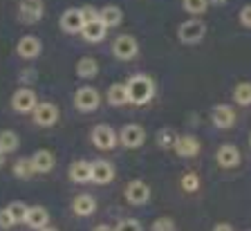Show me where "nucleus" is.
<instances>
[{
	"label": "nucleus",
	"instance_id": "5701e85b",
	"mask_svg": "<svg viewBox=\"0 0 251 231\" xmlns=\"http://www.w3.org/2000/svg\"><path fill=\"white\" fill-rule=\"evenodd\" d=\"M76 74L81 79H92V77L99 74V63H97L92 56H83L76 63Z\"/></svg>",
	"mask_w": 251,
	"mask_h": 231
},
{
	"label": "nucleus",
	"instance_id": "6ab92c4d",
	"mask_svg": "<svg viewBox=\"0 0 251 231\" xmlns=\"http://www.w3.org/2000/svg\"><path fill=\"white\" fill-rule=\"evenodd\" d=\"M81 34H83L85 41H90V43H99V41H103V38H105V34H108V27H105L103 23H101L99 18H97V21L85 23L83 29H81Z\"/></svg>",
	"mask_w": 251,
	"mask_h": 231
},
{
	"label": "nucleus",
	"instance_id": "f257e3e1",
	"mask_svg": "<svg viewBox=\"0 0 251 231\" xmlns=\"http://www.w3.org/2000/svg\"><path fill=\"white\" fill-rule=\"evenodd\" d=\"M126 92H128V103L146 105L155 95V81L146 74H132L126 83Z\"/></svg>",
	"mask_w": 251,
	"mask_h": 231
},
{
	"label": "nucleus",
	"instance_id": "dca6fc26",
	"mask_svg": "<svg viewBox=\"0 0 251 231\" xmlns=\"http://www.w3.org/2000/svg\"><path fill=\"white\" fill-rule=\"evenodd\" d=\"M25 225L34 231H38V229L50 225V213H47L45 206H29V209H27V215H25Z\"/></svg>",
	"mask_w": 251,
	"mask_h": 231
},
{
	"label": "nucleus",
	"instance_id": "9d476101",
	"mask_svg": "<svg viewBox=\"0 0 251 231\" xmlns=\"http://www.w3.org/2000/svg\"><path fill=\"white\" fill-rule=\"evenodd\" d=\"M18 18L27 25H34L43 18V2L41 0H21L18 5Z\"/></svg>",
	"mask_w": 251,
	"mask_h": 231
},
{
	"label": "nucleus",
	"instance_id": "4c0bfd02",
	"mask_svg": "<svg viewBox=\"0 0 251 231\" xmlns=\"http://www.w3.org/2000/svg\"><path fill=\"white\" fill-rule=\"evenodd\" d=\"M92 231H112V229H110L108 225H99V227H94Z\"/></svg>",
	"mask_w": 251,
	"mask_h": 231
},
{
	"label": "nucleus",
	"instance_id": "423d86ee",
	"mask_svg": "<svg viewBox=\"0 0 251 231\" xmlns=\"http://www.w3.org/2000/svg\"><path fill=\"white\" fill-rule=\"evenodd\" d=\"M117 139H119L126 148H139L141 144L146 142V130H144L139 124H126V126L117 132Z\"/></svg>",
	"mask_w": 251,
	"mask_h": 231
},
{
	"label": "nucleus",
	"instance_id": "2f4dec72",
	"mask_svg": "<svg viewBox=\"0 0 251 231\" xmlns=\"http://www.w3.org/2000/svg\"><path fill=\"white\" fill-rule=\"evenodd\" d=\"M151 231H175V222H173L171 218H157V220L152 222Z\"/></svg>",
	"mask_w": 251,
	"mask_h": 231
},
{
	"label": "nucleus",
	"instance_id": "79ce46f5",
	"mask_svg": "<svg viewBox=\"0 0 251 231\" xmlns=\"http://www.w3.org/2000/svg\"><path fill=\"white\" fill-rule=\"evenodd\" d=\"M249 146H251V137H249Z\"/></svg>",
	"mask_w": 251,
	"mask_h": 231
},
{
	"label": "nucleus",
	"instance_id": "c756f323",
	"mask_svg": "<svg viewBox=\"0 0 251 231\" xmlns=\"http://www.w3.org/2000/svg\"><path fill=\"white\" fill-rule=\"evenodd\" d=\"M157 142H159V146H164V148H173L175 146V142H177V135H175L171 128H166V130H159Z\"/></svg>",
	"mask_w": 251,
	"mask_h": 231
},
{
	"label": "nucleus",
	"instance_id": "7ed1b4c3",
	"mask_svg": "<svg viewBox=\"0 0 251 231\" xmlns=\"http://www.w3.org/2000/svg\"><path fill=\"white\" fill-rule=\"evenodd\" d=\"M137 52H139V45H137V38L130 36V34H121L112 43V54L119 61H130V58L137 56Z\"/></svg>",
	"mask_w": 251,
	"mask_h": 231
},
{
	"label": "nucleus",
	"instance_id": "20e7f679",
	"mask_svg": "<svg viewBox=\"0 0 251 231\" xmlns=\"http://www.w3.org/2000/svg\"><path fill=\"white\" fill-rule=\"evenodd\" d=\"M99 103H101V95L94 88H90V85H83V88H78L76 92H74V105H76L81 112L97 110Z\"/></svg>",
	"mask_w": 251,
	"mask_h": 231
},
{
	"label": "nucleus",
	"instance_id": "a211bd4d",
	"mask_svg": "<svg viewBox=\"0 0 251 231\" xmlns=\"http://www.w3.org/2000/svg\"><path fill=\"white\" fill-rule=\"evenodd\" d=\"M72 211L78 215V218H88L97 211V200L88 193H81L72 200Z\"/></svg>",
	"mask_w": 251,
	"mask_h": 231
},
{
	"label": "nucleus",
	"instance_id": "58836bf2",
	"mask_svg": "<svg viewBox=\"0 0 251 231\" xmlns=\"http://www.w3.org/2000/svg\"><path fill=\"white\" fill-rule=\"evenodd\" d=\"M38 231H58V229H54V227L47 225V227H43V229H38Z\"/></svg>",
	"mask_w": 251,
	"mask_h": 231
},
{
	"label": "nucleus",
	"instance_id": "f704fd0d",
	"mask_svg": "<svg viewBox=\"0 0 251 231\" xmlns=\"http://www.w3.org/2000/svg\"><path fill=\"white\" fill-rule=\"evenodd\" d=\"M11 227H14L11 215L7 213V209H0V229H11Z\"/></svg>",
	"mask_w": 251,
	"mask_h": 231
},
{
	"label": "nucleus",
	"instance_id": "72a5a7b5",
	"mask_svg": "<svg viewBox=\"0 0 251 231\" xmlns=\"http://www.w3.org/2000/svg\"><path fill=\"white\" fill-rule=\"evenodd\" d=\"M240 25L242 27H247V29H251V5H245L240 9Z\"/></svg>",
	"mask_w": 251,
	"mask_h": 231
},
{
	"label": "nucleus",
	"instance_id": "b1692460",
	"mask_svg": "<svg viewBox=\"0 0 251 231\" xmlns=\"http://www.w3.org/2000/svg\"><path fill=\"white\" fill-rule=\"evenodd\" d=\"M108 103L110 105H124L128 103V92L124 83H115L108 88Z\"/></svg>",
	"mask_w": 251,
	"mask_h": 231
},
{
	"label": "nucleus",
	"instance_id": "cd10ccee",
	"mask_svg": "<svg viewBox=\"0 0 251 231\" xmlns=\"http://www.w3.org/2000/svg\"><path fill=\"white\" fill-rule=\"evenodd\" d=\"M233 99L238 105H251V83H238L233 88Z\"/></svg>",
	"mask_w": 251,
	"mask_h": 231
},
{
	"label": "nucleus",
	"instance_id": "412c9836",
	"mask_svg": "<svg viewBox=\"0 0 251 231\" xmlns=\"http://www.w3.org/2000/svg\"><path fill=\"white\" fill-rule=\"evenodd\" d=\"M70 180H72V182H76V184L90 182V162L78 159V162L70 164Z\"/></svg>",
	"mask_w": 251,
	"mask_h": 231
},
{
	"label": "nucleus",
	"instance_id": "393cba45",
	"mask_svg": "<svg viewBox=\"0 0 251 231\" xmlns=\"http://www.w3.org/2000/svg\"><path fill=\"white\" fill-rule=\"evenodd\" d=\"M5 209H7V213L11 215L14 225H18V222H25V215H27V209H29V206H27L25 202H21V200H14V202H9Z\"/></svg>",
	"mask_w": 251,
	"mask_h": 231
},
{
	"label": "nucleus",
	"instance_id": "c85d7f7f",
	"mask_svg": "<svg viewBox=\"0 0 251 231\" xmlns=\"http://www.w3.org/2000/svg\"><path fill=\"white\" fill-rule=\"evenodd\" d=\"M184 9L193 16H202L209 9V0H184Z\"/></svg>",
	"mask_w": 251,
	"mask_h": 231
},
{
	"label": "nucleus",
	"instance_id": "473e14b6",
	"mask_svg": "<svg viewBox=\"0 0 251 231\" xmlns=\"http://www.w3.org/2000/svg\"><path fill=\"white\" fill-rule=\"evenodd\" d=\"M115 231H141V225L135 218H128V220H121Z\"/></svg>",
	"mask_w": 251,
	"mask_h": 231
},
{
	"label": "nucleus",
	"instance_id": "1a4fd4ad",
	"mask_svg": "<svg viewBox=\"0 0 251 231\" xmlns=\"http://www.w3.org/2000/svg\"><path fill=\"white\" fill-rule=\"evenodd\" d=\"M31 115H34V124H36V126L50 128L58 121V108L54 103H50V101H43V103H36V108L31 110Z\"/></svg>",
	"mask_w": 251,
	"mask_h": 231
},
{
	"label": "nucleus",
	"instance_id": "c9c22d12",
	"mask_svg": "<svg viewBox=\"0 0 251 231\" xmlns=\"http://www.w3.org/2000/svg\"><path fill=\"white\" fill-rule=\"evenodd\" d=\"M81 14H83V21L85 23L97 21V18H99V11L94 9V7H83V9H81Z\"/></svg>",
	"mask_w": 251,
	"mask_h": 231
},
{
	"label": "nucleus",
	"instance_id": "aec40b11",
	"mask_svg": "<svg viewBox=\"0 0 251 231\" xmlns=\"http://www.w3.org/2000/svg\"><path fill=\"white\" fill-rule=\"evenodd\" d=\"M175 153H177L179 157H193V155H198L200 151V144L195 137L186 135V137H177V142H175Z\"/></svg>",
	"mask_w": 251,
	"mask_h": 231
},
{
	"label": "nucleus",
	"instance_id": "f8f14e48",
	"mask_svg": "<svg viewBox=\"0 0 251 231\" xmlns=\"http://www.w3.org/2000/svg\"><path fill=\"white\" fill-rule=\"evenodd\" d=\"M90 180L97 184H108L115 180V166L105 159H97L90 164Z\"/></svg>",
	"mask_w": 251,
	"mask_h": 231
},
{
	"label": "nucleus",
	"instance_id": "bb28decb",
	"mask_svg": "<svg viewBox=\"0 0 251 231\" xmlns=\"http://www.w3.org/2000/svg\"><path fill=\"white\" fill-rule=\"evenodd\" d=\"M14 175L18 180H29L34 175V166H31V159L29 157H21L14 162Z\"/></svg>",
	"mask_w": 251,
	"mask_h": 231
},
{
	"label": "nucleus",
	"instance_id": "ddd939ff",
	"mask_svg": "<svg viewBox=\"0 0 251 231\" xmlns=\"http://www.w3.org/2000/svg\"><path fill=\"white\" fill-rule=\"evenodd\" d=\"M85 21H83V14H81V9H65L61 16V29L65 34H81V29H83Z\"/></svg>",
	"mask_w": 251,
	"mask_h": 231
},
{
	"label": "nucleus",
	"instance_id": "f03ea898",
	"mask_svg": "<svg viewBox=\"0 0 251 231\" xmlns=\"http://www.w3.org/2000/svg\"><path fill=\"white\" fill-rule=\"evenodd\" d=\"M204 34H206V25H204L200 18H188V21H184L177 29V38L182 43H186V45L200 43L204 38Z\"/></svg>",
	"mask_w": 251,
	"mask_h": 231
},
{
	"label": "nucleus",
	"instance_id": "6e6552de",
	"mask_svg": "<svg viewBox=\"0 0 251 231\" xmlns=\"http://www.w3.org/2000/svg\"><path fill=\"white\" fill-rule=\"evenodd\" d=\"M117 132L112 126H108V124H99V126L92 128V144L97 148H101V151H110V148L117 146Z\"/></svg>",
	"mask_w": 251,
	"mask_h": 231
},
{
	"label": "nucleus",
	"instance_id": "7c9ffc66",
	"mask_svg": "<svg viewBox=\"0 0 251 231\" xmlns=\"http://www.w3.org/2000/svg\"><path fill=\"white\" fill-rule=\"evenodd\" d=\"M182 189L184 191H188V193H193V191H198L200 189V180H198V175L195 173H186L182 178Z\"/></svg>",
	"mask_w": 251,
	"mask_h": 231
},
{
	"label": "nucleus",
	"instance_id": "39448f33",
	"mask_svg": "<svg viewBox=\"0 0 251 231\" xmlns=\"http://www.w3.org/2000/svg\"><path fill=\"white\" fill-rule=\"evenodd\" d=\"M36 103H38V97L31 88H18L14 95H11V108H14L16 112H21V115L31 112L36 108Z\"/></svg>",
	"mask_w": 251,
	"mask_h": 231
},
{
	"label": "nucleus",
	"instance_id": "e433bc0d",
	"mask_svg": "<svg viewBox=\"0 0 251 231\" xmlns=\"http://www.w3.org/2000/svg\"><path fill=\"white\" fill-rule=\"evenodd\" d=\"M213 231H233V227H231L229 222H220V225L213 227Z\"/></svg>",
	"mask_w": 251,
	"mask_h": 231
},
{
	"label": "nucleus",
	"instance_id": "4be33fe9",
	"mask_svg": "<svg viewBox=\"0 0 251 231\" xmlns=\"http://www.w3.org/2000/svg\"><path fill=\"white\" fill-rule=\"evenodd\" d=\"M99 21L103 23L105 27H117L121 21H124V14L117 5H105L103 9L99 11Z\"/></svg>",
	"mask_w": 251,
	"mask_h": 231
},
{
	"label": "nucleus",
	"instance_id": "f3484780",
	"mask_svg": "<svg viewBox=\"0 0 251 231\" xmlns=\"http://www.w3.org/2000/svg\"><path fill=\"white\" fill-rule=\"evenodd\" d=\"M211 119H213V124L218 128H231L235 124V112H233L231 105L220 103V105H215L213 110H211Z\"/></svg>",
	"mask_w": 251,
	"mask_h": 231
},
{
	"label": "nucleus",
	"instance_id": "a19ab883",
	"mask_svg": "<svg viewBox=\"0 0 251 231\" xmlns=\"http://www.w3.org/2000/svg\"><path fill=\"white\" fill-rule=\"evenodd\" d=\"M213 2H215V5H225L226 0H213Z\"/></svg>",
	"mask_w": 251,
	"mask_h": 231
},
{
	"label": "nucleus",
	"instance_id": "ea45409f",
	"mask_svg": "<svg viewBox=\"0 0 251 231\" xmlns=\"http://www.w3.org/2000/svg\"><path fill=\"white\" fill-rule=\"evenodd\" d=\"M2 164H5V153L0 151V166H2Z\"/></svg>",
	"mask_w": 251,
	"mask_h": 231
},
{
	"label": "nucleus",
	"instance_id": "a878e982",
	"mask_svg": "<svg viewBox=\"0 0 251 231\" xmlns=\"http://www.w3.org/2000/svg\"><path fill=\"white\" fill-rule=\"evenodd\" d=\"M18 144H21V139H18V135H16L14 130H2L0 132V151L5 153H14L16 148H18Z\"/></svg>",
	"mask_w": 251,
	"mask_h": 231
},
{
	"label": "nucleus",
	"instance_id": "9b49d317",
	"mask_svg": "<svg viewBox=\"0 0 251 231\" xmlns=\"http://www.w3.org/2000/svg\"><path fill=\"white\" fill-rule=\"evenodd\" d=\"M126 200L130 202V205H146L148 198H151V189H148L146 182H141V180H132L128 186H126Z\"/></svg>",
	"mask_w": 251,
	"mask_h": 231
},
{
	"label": "nucleus",
	"instance_id": "2eb2a0df",
	"mask_svg": "<svg viewBox=\"0 0 251 231\" xmlns=\"http://www.w3.org/2000/svg\"><path fill=\"white\" fill-rule=\"evenodd\" d=\"M31 166H34V173H50L56 164V157H54L52 151H47V148H41L31 155Z\"/></svg>",
	"mask_w": 251,
	"mask_h": 231
},
{
	"label": "nucleus",
	"instance_id": "4468645a",
	"mask_svg": "<svg viewBox=\"0 0 251 231\" xmlns=\"http://www.w3.org/2000/svg\"><path fill=\"white\" fill-rule=\"evenodd\" d=\"M215 159H218V164L222 168H235L240 164V151H238V146H233V144H225V146L218 148Z\"/></svg>",
	"mask_w": 251,
	"mask_h": 231
},
{
	"label": "nucleus",
	"instance_id": "0eeeda50",
	"mask_svg": "<svg viewBox=\"0 0 251 231\" xmlns=\"http://www.w3.org/2000/svg\"><path fill=\"white\" fill-rule=\"evenodd\" d=\"M43 52V43L38 36H34V34H27V36H21V41L16 43V54L21 58H25V61H34V58H38Z\"/></svg>",
	"mask_w": 251,
	"mask_h": 231
}]
</instances>
